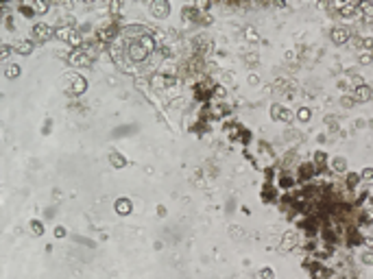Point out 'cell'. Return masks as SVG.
Instances as JSON below:
<instances>
[{"mask_svg": "<svg viewBox=\"0 0 373 279\" xmlns=\"http://www.w3.org/2000/svg\"><path fill=\"white\" fill-rule=\"evenodd\" d=\"M153 13H166V4H153Z\"/></svg>", "mask_w": 373, "mask_h": 279, "instance_id": "6da1fadb", "label": "cell"}, {"mask_svg": "<svg viewBox=\"0 0 373 279\" xmlns=\"http://www.w3.org/2000/svg\"><path fill=\"white\" fill-rule=\"evenodd\" d=\"M334 39H336V42H342V39H345V31H336V33H334Z\"/></svg>", "mask_w": 373, "mask_h": 279, "instance_id": "7a4b0ae2", "label": "cell"}]
</instances>
